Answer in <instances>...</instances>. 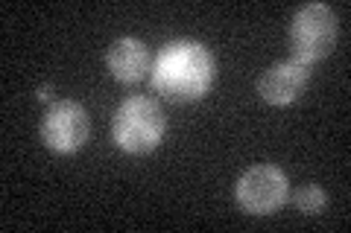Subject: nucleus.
<instances>
[{
    "mask_svg": "<svg viewBox=\"0 0 351 233\" xmlns=\"http://www.w3.org/2000/svg\"><path fill=\"white\" fill-rule=\"evenodd\" d=\"M217 64L202 41L176 38L164 44L152 61V87L173 102H196L214 85Z\"/></svg>",
    "mask_w": 351,
    "mask_h": 233,
    "instance_id": "nucleus-1",
    "label": "nucleus"
},
{
    "mask_svg": "<svg viewBox=\"0 0 351 233\" xmlns=\"http://www.w3.org/2000/svg\"><path fill=\"white\" fill-rule=\"evenodd\" d=\"M167 135L164 108L152 96H129L112 117V140L126 154H149Z\"/></svg>",
    "mask_w": 351,
    "mask_h": 233,
    "instance_id": "nucleus-2",
    "label": "nucleus"
},
{
    "mask_svg": "<svg viewBox=\"0 0 351 233\" xmlns=\"http://www.w3.org/2000/svg\"><path fill=\"white\" fill-rule=\"evenodd\" d=\"M337 36H339V20L328 3H304L290 18L287 41H290L293 59H299L304 64L322 61L334 50Z\"/></svg>",
    "mask_w": 351,
    "mask_h": 233,
    "instance_id": "nucleus-3",
    "label": "nucleus"
},
{
    "mask_svg": "<svg viewBox=\"0 0 351 233\" xmlns=\"http://www.w3.org/2000/svg\"><path fill=\"white\" fill-rule=\"evenodd\" d=\"M237 207L249 216H269L281 210L290 198V181L276 163H258L237 178Z\"/></svg>",
    "mask_w": 351,
    "mask_h": 233,
    "instance_id": "nucleus-4",
    "label": "nucleus"
},
{
    "mask_svg": "<svg viewBox=\"0 0 351 233\" xmlns=\"http://www.w3.org/2000/svg\"><path fill=\"white\" fill-rule=\"evenodd\" d=\"M88 131H91L88 111L73 99H56L41 114L38 137L50 152L73 154L88 143Z\"/></svg>",
    "mask_w": 351,
    "mask_h": 233,
    "instance_id": "nucleus-5",
    "label": "nucleus"
},
{
    "mask_svg": "<svg viewBox=\"0 0 351 233\" xmlns=\"http://www.w3.org/2000/svg\"><path fill=\"white\" fill-rule=\"evenodd\" d=\"M307 85H311V64H304L290 55V59L269 64V68L261 73L258 94L263 102L284 108V105H293L295 99L307 91Z\"/></svg>",
    "mask_w": 351,
    "mask_h": 233,
    "instance_id": "nucleus-6",
    "label": "nucleus"
},
{
    "mask_svg": "<svg viewBox=\"0 0 351 233\" xmlns=\"http://www.w3.org/2000/svg\"><path fill=\"white\" fill-rule=\"evenodd\" d=\"M108 73L123 85H135L152 73V53L141 38H117L106 53Z\"/></svg>",
    "mask_w": 351,
    "mask_h": 233,
    "instance_id": "nucleus-7",
    "label": "nucleus"
},
{
    "mask_svg": "<svg viewBox=\"0 0 351 233\" xmlns=\"http://www.w3.org/2000/svg\"><path fill=\"white\" fill-rule=\"evenodd\" d=\"M293 202L304 216H319L325 210V204H328V195H325V190L319 184H302L299 190L293 193Z\"/></svg>",
    "mask_w": 351,
    "mask_h": 233,
    "instance_id": "nucleus-8",
    "label": "nucleus"
},
{
    "mask_svg": "<svg viewBox=\"0 0 351 233\" xmlns=\"http://www.w3.org/2000/svg\"><path fill=\"white\" fill-rule=\"evenodd\" d=\"M36 96H38V99H44V102H56V99H53V87H50V85L38 87V91H36Z\"/></svg>",
    "mask_w": 351,
    "mask_h": 233,
    "instance_id": "nucleus-9",
    "label": "nucleus"
}]
</instances>
